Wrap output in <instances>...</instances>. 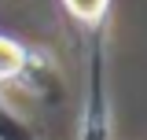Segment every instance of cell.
Wrapping results in <instances>:
<instances>
[{"instance_id": "cell-1", "label": "cell", "mask_w": 147, "mask_h": 140, "mask_svg": "<svg viewBox=\"0 0 147 140\" xmlns=\"http://www.w3.org/2000/svg\"><path fill=\"white\" fill-rule=\"evenodd\" d=\"M26 70V52H22V44L11 41V37H0V81L4 77H15Z\"/></svg>"}, {"instance_id": "cell-2", "label": "cell", "mask_w": 147, "mask_h": 140, "mask_svg": "<svg viewBox=\"0 0 147 140\" xmlns=\"http://www.w3.org/2000/svg\"><path fill=\"white\" fill-rule=\"evenodd\" d=\"M66 4V11L74 18H81V22H96V18H103L110 0H63Z\"/></svg>"}]
</instances>
